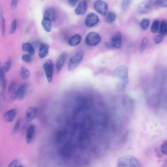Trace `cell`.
Returning a JSON list of instances; mask_svg holds the SVG:
<instances>
[{
  "label": "cell",
  "instance_id": "6da1fadb",
  "mask_svg": "<svg viewBox=\"0 0 167 167\" xmlns=\"http://www.w3.org/2000/svg\"><path fill=\"white\" fill-rule=\"evenodd\" d=\"M118 167H140L141 163L136 158L130 155L122 156L117 162Z\"/></svg>",
  "mask_w": 167,
  "mask_h": 167
},
{
  "label": "cell",
  "instance_id": "7a4b0ae2",
  "mask_svg": "<svg viewBox=\"0 0 167 167\" xmlns=\"http://www.w3.org/2000/svg\"><path fill=\"white\" fill-rule=\"evenodd\" d=\"M128 69L124 65H121L116 68L114 73V76L121 80V82L126 86L129 82L128 79Z\"/></svg>",
  "mask_w": 167,
  "mask_h": 167
},
{
  "label": "cell",
  "instance_id": "3957f363",
  "mask_svg": "<svg viewBox=\"0 0 167 167\" xmlns=\"http://www.w3.org/2000/svg\"><path fill=\"white\" fill-rule=\"evenodd\" d=\"M84 55L83 51H80L71 58L68 66L69 71H72L79 66L83 60Z\"/></svg>",
  "mask_w": 167,
  "mask_h": 167
},
{
  "label": "cell",
  "instance_id": "277c9868",
  "mask_svg": "<svg viewBox=\"0 0 167 167\" xmlns=\"http://www.w3.org/2000/svg\"><path fill=\"white\" fill-rule=\"evenodd\" d=\"M101 39L100 35L96 32H89L85 38V43L88 45L94 46L99 44Z\"/></svg>",
  "mask_w": 167,
  "mask_h": 167
},
{
  "label": "cell",
  "instance_id": "5b68a950",
  "mask_svg": "<svg viewBox=\"0 0 167 167\" xmlns=\"http://www.w3.org/2000/svg\"><path fill=\"white\" fill-rule=\"evenodd\" d=\"M94 9L101 15L106 16L108 10V6L103 0H96L93 4Z\"/></svg>",
  "mask_w": 167,
  "mask_h": 167
},
{
  "label": "cell",
  "instance_id": "8992f818",
  "mask_svg": "<svg viewBox=\"0 0 167 167\" xmlns=\"http://www.w3.org/2000/svg\"><path fill=\"white\" fill-rule=\"evenodd\" d=\"M43 67L48 82L51 83L54 72V64L52 61L50 59L47 60L44 64Z\"/></svg>",
  "mask_w": 167,
  "mask_h": 167
},
{
  "label": "cell",
  "instance_id": "52a82bcc",
  "mask_svg": "<svg viewBox=\"0 0 167 167\" xmlns=\"http://www.w3.org/2000/svg\"><path fill=\"white\" fill-rule=\"evenodd\" d=\"M100 21L99 17L97 15L93 13H89L86 16L85 22L86 26L92 28L96 26Z\"/></svg>",
  "mask_w": 167,
  "mask_h": 167
},
{
  "label": "cell",
  "instance_id": "ba28073f",
  "mask_svg": "<svg viewBox=\"0 0 167 167\" xmlns=\"http://www.w3.org/2000/svg\"><path fill=\"white\" fill-rule=\"evenodd\" d=\"M26 90L27 85L25 84H23L17 88L14 94V100H23L25 97Z\"/></svg>",
  "mask_w": 167,
  "mask_h": 167
},
{
  "label": "cell",
  "instance_id": "9c48e42d",
  "mask_svg": "<svg viewBox=\"0 0 167 167\" xmlns=\"http://www.w3.org/2000/svg\"><path fill=\"white\" fill-rule=\"evenodd\" d=\"M109 43L111 47L120 49L121 44V33L118 32L115 34Z\"/></svg>",
  "mask_w": 167,
  "mask_h": 167
},
{
  "label": "cell",
  "instance_id": "30bf717a",
  "mask_svg": "<svg viewBox=\"0 0 167 167\" xmlns=\"http://www.w3.org/2000/svg\"><path fill=\"white\" fill-rule=\"evenodd\" d=\"M37 109L34 107H29L27 109L26 113V120L28 122L34 120L36 117Z\"/></svg>",
  "mask_w": 167,
  "mask_h": 167
},
{
  "label": "cell",
  "instance_id": "8fae6325",
  "mask_svg": "<svg viewBox=\"0 0 167 167\" xmlns=\"http://www.w3.org/2000/svg\"><path fill=\"white\" fill-rule=\"evenodd\" d=\"M88 8L87 3L85 1H80L75 9V13L78 15L82 16L86 14Z\"/></svg>",
  "mask_w": 167,
  "mask_h": 167
},
{
  "label": "cell",
  "instance_id": "7c38bea8",
  "mask_svg": "<svg viewBox=\"0 0 167 167\" xmlns=\"http://www.w3.org/2000/svg\"><path fill=\"white\" fill-rule=\"evenodd\" d=\"M35 133V127L33 124L29 125L26 134V141L28 144H29L33 141Z\"/></svg>",
  "mask_w": 167,
  "mask_h": 167
},
{
  "label": "cell",
  "instance_id": "4fadbf2b",
  "mask_svg": "<svg viewBox=\"0 0 167 167\" xmlns=\"http://www.w3.org/2000/svg\"><path fill=\"white\" fill-rule=\"evenodd\" d=\"M17 112V110L16 109L8 110L5 113L4 116V120L8 123H12L15 119Z\"/></svg>",
  "mask_w": 167,
  "mask_h": 167
},
{
  "label": "cell",
  "instance_id": "5bb4252c",
  "mask_svg": "<svg viewBox=\"0 0 167 167\" xmlns=\"http://www.w3.org/2000/svg\"><path fill=\"white\" fill-rule=\"evenodd\" d=\"M150 3L147 1L143 2L138 5L137 11L138 14H144L148 13L150 9Z\"/></svg>",
  "mask_w": 167,
  "mask_h": 167
},
{
  "label": "cell",
  "instance_id": "9a60e30c",
  "mask_svg": "<svg viewBox=\"0 0 167 167\" xmlns=\"http://www.w3.org/2000/svg\"><path fill=\"white\" fill-rule=\"evenodd\" d=\"M0 84L1 87V96L4 99L5 97L6 82L5 73L2 69V67L0 68Z\"/></svg>",
  "mask_w": 167,
  "mask_h": 167
},
{
  "label": "cell",
  "instance_id": "2e32d148",
  "mask_svg": "<svg viewBox=\"0 0 167 167\" xmlns=\"http://www.w3.org/2000/svg\"><path fill=\"white\" fill-rule=\"evenodd\" d=\"M49 46L46 43L41 44L40 47L39 56L41 59H43L46 57L48 55Z\"/></svg>",
  "mask_w": 167,
  "mask_h": 167
},
{
  "label": "cell",
  "instance_id": "e0dca14e",
  "mask_svg": "<svg viewBox=\"0 0 167 167\" xmlns=\"http://www.w3.org/2000/svg\"><path fill=\"white\" fill-rule=\"evenodd\" d=\"M82 40L81 35L79 34H76L71 37L68 41V44L71 46H78Z\"/></svg>",
  "mask_w": 167,
  "mask_h": 167
},
{
  "label": "cell",
  "instance_id": "ac0fdd59",
  "mask_svg": "<svg viewBox=\"0 0 167 167\" xmlns=\"http://www.w3.org/2000/svg\"><path fill=\"white\" fill-rule=\"evenodd\" d=\"M66 57V54L65 53H62V54L59 56L56 63V67L58 73L61 69Z\"/></svg>",
  "mask_w": 167,
  "mask_h": 167
},
{
  "label": "cell",
  "instance_id": "d6986e66",
  "mask_svg": "<svg viewBox=\"0 0 167 167\" xmlns=\"http://www.w3.org/2000/svg\"><path fill=\"white\" fill-rule=\"evenodd\" d=\"M44 17L50 20L51 21L55 20L56 17V11L54 9L50 8L48 9L44 14Z\"/></svg>",
  "mask_w": 167,
  "mask_h": 167
},
{
  "label": "cell",
  "instance_id": "ffe728a7",
  "mask_svg": "<svg viewBox=\"0 0 167 167\" xmlns=\"http://www.w3.org/2000/svg\"><path fill=\"white\" fill-rule=\"evenodd\" d=\"M51 21L45 17H43L41 21V25L45 31L48 32L51 30L52 25Z\"/></svg>",
  "mask_w": 167,
  "mask_h": 167
},
{
  "label": "cell",
  "instance_id": "44dd1931",
  "mask_svg": "<svg viewBox=\"0 0 167 167\" xmlns=\"http://www.w3.org/2000/svg\"><path fill=\"white\" fill-rule=\"evenodd\" d=\"M22 49L23 51L28 52L31 55H34L35 50L32 45L29 43L24 44L22 46Z\"/></svg>",
  "mask_w": 167,
  "mask_h": 167
},
{
  "label": "cell",
  "instance_id": "7402d4cb",
  "mask_svg": "<svg viewBox=\"0 0 167 167\" xmlns=\"http://www.w3.org/2000/svg\"><path fill=\"white\" fill-rule=\"evenodd\" d=\"M16 83L14 82L11 83L8 88V93L11 95L10 99L14 101V96L15 93L17 89Z\"/></svg>",
  "mask_w": 167,
  "mask_h": 167
},
{
  "label": "cell",
  "instance_id": "603a6c76",
  "mask_svg": "<svg viewBox=\"0 0 167 167\" xmlns=\"http://www.w3.org/2000/svg\"><path fill=\"white\" fill-rule=\"evenodd\" d=\"M159 34L160 35L164 36L167 34V23L166 21L163 20L161 22L159 28Z\"/></svg>",
  "mask_w": 167,
  "mask_h": 167
},
{
  "label": "cell",
  "instance_id": "cb8c5ba5",
  "mask_svg": "<svg viewBox=\"0 0 167 167\" xmlns=\"http://www.w3.org/2000/svg\"><path fill=\"white\" fill-rule=\"evenodd\" d=\"M0 19L1 23V31L3 36H4L6 32V21L3 16V11L2 9H1L0 11Z\"/></svg>",
  "mask_w": 167,
  "mask_h": 167
},
{
  "label": "cell",
  "instance_id": "d4e9b609",
  "mask_svg": "<svg viewBox=\"0 0 167 167\" xmlns=\"http://www.w3.org/2000/svg\"><path fill=\"white\" fill-rule=\"evenodd\" d=\"M106 22L108 23H111L114 22L116 19V15L112 11L109 12L106 14Z\"/></svg>",
  "mask_w": 167,
  "mask_h": 167
},
{
  "label": "cell",
  "instance_id": "484cf974",
  "mask_svg": "<svg viewBox=\"0 0 167 167\" xmlns=\"http://www.w3.org/2000/svg\"><path fill=\"white\" fill-rule=\"evenodd\" d=\"M20 74L22 78L24 79H25L28 78L30 73L27 69L23 67L21 69Z\"/></svg>",
  "mask_w": 167,
  "mask_h": 167
},
{
  "label": "cell",
  "instance_id": "4316f807",
  "mask_svg": "<svg viewBox=\"0 0 167 167\" xmlns=\"http://www.w3.org/2000/svg\"><path fill=\"white\" fill-rule=\"evenodd\" d=\"M160 25L159 20H156L154 21L151 27V32L153 33H156L159 30Z\"/></svg>",
  "mask_w": 167,
  "mask_h": 167
},
{
  "label": "cell",
  "instance_id": "83f0119b",
  "mask_svg": "<svg viewBox=\"0 0 167 167\" xmlns=\"http://www.w3.org/2000/svg\"><path fill=\"white\" fill-rule=\"evenodd\" d=\"M133 0H123L121 4V8L123 11L127 10L129 8Z\"/></svg>",
  "mask_w": 167,
  "mask_h": 167
},
{
  "label": "cell",
  "instance_id": "f1b7e54d",
  "mask_svg": "<svg viewBox=\"0 0 167 167\" xmlns=\"http://www.w3.org/2000/svg\"><path fill=\"white\" fill-rule=\"evenodd\" d=\"M150 21L148 19H143L141 21V28L144 31H146L148 29L150 25Z\"/></svg>",
  "mask_w": 167,
  "mask_h": 167
},
{
  "label": "cell",
  "instance_id": "f546056e",
  "mask_svg": "<svg viewBox=\"0 0 167 167\" xmlns=\"http://www.w3.org/2000/svg\"><path fill=\"white\" fill-rule=\"evenodd\" d=\"M17 24L16 19H14L12 22L9 31V33L10 34H12L14 33L16 31L17 28Z\"/></svg>",
  "mask_w": 167,
  "mask_h": 167
},
{
  "label": "cell",
  "instance_id": "4dcf8cb0",
  "mask_svg": "<svg viewBox=\"0 0 167 167\" xmlns=\"http://www.w3.org/2000/svg\"><path fill=\"white\" fill-rule=\"evenodd\" d=\"M21 124V120L20 119H19L16 121L13 127L12 132L14 134H16L18 132L20 129Z\"/></svg>",
  "mask_w": 167,
  "mask_h": 167
},
{
  "label": "cell",
  "instance_id": "1f68e13d",
  "mask_svg": "<svg viewBox=\"0 0 167 167\" xmlns=\"http://www.w3.org/2000/svg\"><path fill=\"white\" fill-rule=\"evenodd\" d=\"M11 66V62L10 61H8L4 63L2 67V69L5 73L8 72L10 70Z\"/></svg>",
  "mask_w": 167,
  "mask_h": 167
},
{
  "label": "cell",
  "instance_id": "d6a6232c",
  "mask_svg": "<svg viewBox=\"0 0 167 167\" xmlns=\"http://www.w3.org/2000/svg\"><path fill=\"white\" fill-rule=\"evenodd\" d=\"M148 43V40L147 38H145L143 39L141 46H140V51L141 52L144 51L147 47Z\"/></svg>",
  "mask_w": 167,
  "mask_h": 167
},
{
  "label": "cell",
  "instance_id": "836d02e7",
  "mask_svg": "<svg viewBox=\"0 0 167 167\" xmlns=\"http://www.w3.org/2000/svg\"><path fill=\"white\" fill-rule=\"evenodd\" d=\"M71 145H68L65 147L63 150L62 151L63 154L65 156H68L71 153V151H72V148L71 147Z\"/></svg>",
  "mask_w": 167,
  "mask_h": 167
},
{
  "label": "cell",
  "instance_id": "e575fe53",
  "mask_svg": "<svg viewBox=\"0 0 167 167\" xmlns=\"http://www.w3.org/2000/svg\"><path fill=\"white\" fill-rule=\"evenodd\" d=\"M9 167H22L23 166L19 163L17 160H14L11 162L8 166Z\"/></svg>",
  "mask_w": 167,
  "mask_h": 167
},
{
  "label": "cell",
  "instance_id": "d590c367",
  "mask_svg": "<svg viewBox=\"0 0 167 167\" xmlns=\"http://www.w3.org/2000/svg\"><path fill=\"white\" fill-rule=\"evenodd\" d=\"M161 151L162 153L165 156L167 155V141H164L161 146Z\"/></svg>",
  "mask_w": 167,
  "mask_h": 167
},
{
  "label": "cell",
  "instance_id": "8d00e7d4",
  "mask_svg": "<svg viewBox=\"0 0 167 167\" xmlns=\"http://www.w3.org/2000/svg\"><path fill=\"white\" fill-rule=\"evenodd\" d=\"M163 40V36L159 35H157L155 38L154 41L155 44H158L162 42Z\"/></svg>",
  "mask_w": 167,
  "mask_h": 167
},
{
  "label": "cell",
  "instance_id": "74e56055",
  "mask_svg": "<svg viewBox=\"0 0 167 167\" xmlns=\"http://www.w3.org/2000/svg\"><path fill=\"white\" fill-rule=\"evenodd\" d=\"M22 60L26 62H30L31 60V55L29 54H25L22 56Z\"/></svg>",
  "mask_w": 167,
  "mask_h": 167
},
{
  "label": "cell",
  "instance_id": "f35d334b",
  "mask_svg": "<svg viewBox=\"0 0 167 167\" xmlns=\"http://www.w3.org/2000/svg\"><path fill=\"white\" fill-rule=\"evenodd\" d=\"M158 5L162 7L166 8L167 6V0H161Z\"/></svg>",
  "mask_w": 167,
  "mask_h": 167
},
{
  "label": "cell",
  "instance_id": "ab89813d",
  "mask_svg": "<svg viewBox=\"0 0 167 167\" xmlns=\"http://www.w3.org/2000/svg\"><path fill=\"white\" fill-rule=\"evenodd\" d=\"M19 0H12L11 6L13 9L16 8L18 2Z\"/></svg>",
  "mask_w": 167,
  "mask_h": 167
},
{
  "label": "cell",
  "instance_id": "60d3db41",
  "mask_svg": "<svg viewBox=\"0 0 167 167\" xmlns=\"http://www.w3.org/2000/svg\"><path fill=\"white\" fill-rule=\"evenodd\" d=\"M70 5L72 7H74L77 4L79 0H68Z\"/></svg>",
  "mask_w": 167,
  "mask_h": 167
},
{
  "label": "cell",
  "instance_id": "b9f144b4",
  "mask_svg": "<svg viewBox=\"0 0 167 167\" xmlns=\"http://www.w3.org/2000/svg\"><path fill=\"white\" fill-rule=\"evenodd\" d=\"M161 0H150V2L152 4L155 5H158Z\"/></svg>",
  "mask_w": 167,
  "mask_h": 167
},
{
  "label": "cell",
  "instance_id": "7bdbcfd3",
  "mask_svg": "<svg viewBox=\"0 0 167 167\" xmlns=\"http://www.w3.org/2000/svg\"><path fill=\"white\" fill-rule=\"evenodd\" d=\"M1 96H0V108H1Z\"/></svg>",
  "mask_w": 167,
  "mask_h": 167
}]
</instances>
